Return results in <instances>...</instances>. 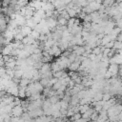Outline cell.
<instances>
[{
	"label": "cell",
	"mask_w": 122,
	"mask_h": 122,
	"mask_svg": "<svg viewBox=\"0 0 122 122\" xmlns=\"http://www.w3.org/2000/svg\"><path fill=\"white\" fill-rule=\"evenodd\" d=\"M11 113H12V116H15V117L22 116V114H23V107L21 105L14 106L12 111H11Z\"/></svg>",
	"instance_id": "obj_1"
},
{
	"label": "cell",
	"mask_w": 122,
	"mask_h": 122,
	"mask_svg": "<svg viewBox=\"0 0 122 122\" xmlns=\"http://www.w3.org/2000/svg\"><path fill=\"white\" fill-rule=\"evenodd\" d=\"M81 118H82V114H81L80 112H76V113H74V114L71 116V119L74 120V121H78V120H80Z\"/></svg>",
	"instance_id": "obj_2"
}]
</instances>
